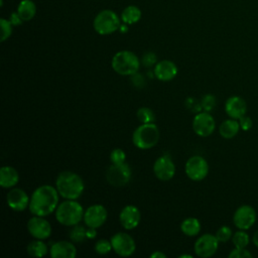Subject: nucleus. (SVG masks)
Wrapping results in <instances>:
<instances>
[{
    "mask_svg": "<svg viewBox=\"0 0 258 258\" xmlns=\"http://www.w3.org/2000/svg\"><path fill=\"white\" fill-rule=\"evenodd\" d=\"M153 73L157 80L162 82H168L173 80L177 75V67L173 61L163 59L161 61L156 62Z\"/></svg>",
    "mask_w": 258,
    "mask_h": 258,
    "instance_id": "obj_18",
    "label": "nucleus"
},
{
    "mask_svg": "<svg viewBox=\"0 0 258 258\" xmlns=\"http://www.w3.org/2000/svg\"><path fill=\"white\" fill-rule=\"evenodd\" d=\"M252 242L254 243V245H255L256 247H258V231H256V232H255V234L253 235Z\"/></svg>",
    "mask_w": 258,
    "mask_h": 258,
    "instance_id": "obj_41",
    "label": "nucleus"
},
{
    "mask_svg": "<svg viewBox=\"0 0 258 258\" xmlns=\"http://www.w3.org/2000/svg\"><path fill=\"white\" fill-rule=\"evenodd\" d=\"M95 250L98 254H101V255L108 254L111 250H113L111 241H108L106 239H101L97 241V243L95 244Z\"/></svg>",
    "mask_w": 258,
    "mask_h": 258,
    "instance_id": "obj_30",
    "label": "nucleus"
},
{
    "mask_svg": "<svg viewBox=\"0 0 258 258\" xmlns=\"http://www.w3.org/2000/svg\"><path fill=\"white\" fill-rule=\"evenodd\" d=\"M137 118L138 120L142 123V124H146V123H153V121L155 120V115L153 113V111L147 107H142L140 109H138L137 111Z\"/></svg>",
    "mask_w": 258,
    "mask_h": 258,
    "instance_id": "obj_28",
    "label": "nucleus"
},
{
    "mask_svg": "<svg viewBox=\"0 0 258 258\" xmlns=\"http://www.w3.org/2000/svg\"><path fill=\"white\" fill-rule=\"evenodd\" d=\"M140 18H141L140 9L133 5L126 7L121 14V19L125 24H134L138 22Z\"/></svg>",
    "mask_w": 258,
    "mask_h": 258,
    "instance_id": "obj_26",
    "label": "nucleus"
},
{
    "mask_svg": "<svg viewBox=\"0 0 258 258\" xmlns=\"http://www.w3.org/2000/svg\"><path fill=\"white\" fill-rule=\"evenodd\" d=\"M110 160L113 164H121L124 163L126 160V154L124 150L120 148H116L111 151L110 153Z\"/></svg>",
    "mask_w": 258,
    "mask_h": 258,
    "instance_id": "obj_32",
    "label": "nucleus"
},
{
    "mask_svg": "<svg viewBox=\"0 0 258 258\" xmlns=\"http://www.w3.org/2000/svg\"><path fill=\"white\" fill-rule=\"evenodd\" d=\"M216 128L214 117L207 111L198 113L192 120V129L201 137L210 136Z\"/></svg>",
    "mask_w": 258,
    "mask_h": 258,
    "instance_id": "obj_11",
    "label": "nucleus"
},
{
    "mask_svg": "<svg viewBox=\"0 0 258 258\" xmlns=\"http://www.w3.org/2000/svg\"><path fill=\"white\" fill-rule=\"evenodd\" d=\"M219 247V240L216 235L204 234L198 238L195 243L194 249L196 254L202 258H208L213 256Z\"/></svg>",
    "mask_w": 258,
    "mask_h": 258,
    "instance_id": "obj_10",
    "label": "nucleus"
},
{
    "mask_svg": "<svg viewBox=\"0 0 258 258\" xmlns=\"http://www.w3.org/2000/svg\"><path fill=\"white\" fill-rule=\"evenodd\" d=\"M252 254L246 250V248H236L233 249L230 254L229 258H251Z\"/></svg>",
    "mask_w": 258,
    "mask_h": 258,
    "instance_id": "obj_35",
    "label": "nucleus"
},
{
    "mask_svg": "<svg viewBox=\"0 0 258 258\" xmlns=\"http://www.w3.org/2000/svg\"><path fill=\"white\" fill-rule=\"evenodd\" d=\"M142 64L145 67H151L156 64V55L153 52H147L142 56Z\"/></svg>",
    "mask_w": 258,
    "mask_h": 258,
    "instance_id": "obj_36",
    "label": "nucleus"
},
{
    "mask_svg": "<svg viewBox=\"0 0 258 258\" xmlns=\"http://www.w3.org/2000/svg\"><path fill=\"white\" fill-rule=\"evenodd\" d=\"M6 201L8 206L13 211L22 212L29 206L30 199L23 189L14 187L8 191L6 196Z\"/></svg>",
    "mask_w": 258,
    "mask_h": 258,
    "instance_id": "obj_16",
    "label": "nucleus"
},
{
    "mask_svg": "<svg viewBox=\"0 0 258 258\" xmlns=\"http://www.w3.org/2000/svg\"><path fill=\"white\" fill-rule=\"evenodd\" d=\"M225 111L230 118L239 120L242 116L246 114V102L243 98L239 96H232L228 98L225 103Z\"/></svg>",
    "mask_w": 258,
    "mask_h": 258,
    "instance_id": "obj_19",
    "label": "nucleus"
},
{
    "mask_svg": "<svg viewBox=\"0 0 258 258\" xmlns=\"http://www.w3.org/2000/svg\"><path fill=\"white\" fill-rule=\"evenodd\" d=\"M180 230L184 235L188 237L197 236L201 232V223L196 218H192V217L186 218L181 222Z\"/></svg>",
    "mask_w": 258,
    "mask_h": 258,
    "instance_id": "obj_23",
    "label": "nucleus"
},
{
    "mask_svg": "<svg viewBox=\"0 0 258 258\" xmlns=\"http://www.w3.org/2000/svg\"><path fill=\"white\" fill-rule=\"evenodd\" d=\"M27 230L35 239L44 240L51 234V226L47 220L40 216H34L27 222Z\"/></svg>",
    "mask_w": 258,
    "mask_h": 258,
    "instance_id": "obj_13",
    "label": "nucleus"
},
{
    "mask_svg": "<svg viewBox=\"0 0 258 258\" xmlns=\"http://www.w3.org/2000/svg\"><path fill=\"white\" fill-rule=\"evenodd\" d=\"M49 254L52 258H75L77 249L72 242L58 241L51 245Z\"/></svg>",
    "mask_w": 258,
    "mask_h": 258,
    "instance_id": "obj_20",
    "label": "nucleus"
},
{
    "mask_svg": "<svg viewBox=\"0 0 258 258\" xmlns=\"http://www.w3.org/2000/svg\"><path fill=\"white\" fill-rule=\"evenodd\" d=\"M26 251L31 257H43L47 254V245L40 239H36L28 243Z\"/></svg>",
    "mask_w": 258,
    "mask_h": 258,
    "instance_id": "obj_25",
    "label": "nucleus"
},
{
    "mask_svg": "<svg viewBox=\"0 0 258 258\" xmlns=\"http://www.w3.org/2000/svg\"><path fill=\"white\" fill-rule=\"evenodd\" d=\"M249 241V236L246 234V232H244V230L238 231L232 236V242L236 248H246Z\"/></svg>",
    "mask_w": 258,
    "mask_h": 258,
    "instance_id": "obj_27",
    "label": "nucleus"
},
{
    "mask_svg": "<svg viewBox=\"0 0 258 258\" xmlns=\"http://www.w3.org/2000/svg\"><path fill=\"white\" fill-rule=\"evenodd\" d=\"M240 130L239 121L236 119H227L223 121L219 127L220 135L225 139H231L235 137Z\"/></svg>",
    "mask_w": 258,
    "mask_h": 258,
    "instance_id": "obj_22",
    "label": "nucleus"
},
{
    "mask_svg": "<svg viewBox=\"0 0 258 258\" xmlns=\"http://www.w3.org/2000/svg\"><path fill=\"white\" fill-rule=\"evenodd\" d=\"M55 218L63 226H75L84 219V209L76 200H66L57 206Z\"/></svg>",
    "mask_w": 258,
    "mask_h": 258,
    "instance_id": "obj_3",
    "label": "nucleus"
},
{
    "mask_svg": "<svg viewBox=\"0 0 258 258\" xmlns=\"http://www.w3.org/2000/svg\"><path fill=\"white\" fill-rule=\"evenodd\" d=\"M19 175L17 170L9 165L2 166L0 169V185L3 188H11L17 184Z\"/></svg>",
    "mask_w": 258,
    "mask_h": 258,
    "instance_id": "obj_21",
    "label": "nucleus"
},
{
    "mask_svg": "<svg viewBox=\"0 0 258 258\" xmlns=\"http://www.w3.org/2000/svg\"><path fill=\"white\" fill-rule=\"evenodd\" d=\"M159 140V130L154 123H146L138 126L132 135L133 144L139 149H150Z\"/></svg>",
    "mask_w": 258,
    "mask_h": 258,
    "instance_id": "obj_4",
    "label": "nucleus"
},
{
    "mask_svg": "<svg viewBox=\"0 0 258 258\" xmlns=\"http://www.w3.org/2000/svg\"><path fill=\"white\" fill-rule=\"evenodd\" d=\"M192 256L191 255H188V254H182L179 256V258H191Z\"/></svg>",
    "mask_w": 258,
    "mask_h": 258,
    "instance_id": "obj_42",
    "label": "nucleus"
},
{
    "mask_svg": "<svg viewBox=\"0 0 258 258\" xmlns=\"http://www.w3.org/2000/svg\"><path fill=\"white\" fill-rule=\"evenodd\" d=\"M256 221V212L254 208L248 205H243L239 207L233 216L234 225L240 230L250 229Z\"/></svg>",
    "mask_w": 258,
    "mask_h": 258,
    "instance_id": "obj_12",
    "label": "nucleus"
},
{
    "mask_svg": "<svg viewBox=\"0 0 258 258\" xmlns=\"http://www.w3.org/2000/svg\"><path fill=\"white\" fill-rule=\"evenodd\" d=\"M141 219L140 212L137 207L128 205L124 207L119 214V221L122 227L126 230H132L139 225Z\"/></svg>",
    "mask_w": 258,
    "mask_h": 258,
    "instance_id": "obj_17",
    "label": "nucleus"
},
{
    "mask_svg": "<svg viewBox=\"0 0 258 258\" xmlns=\"http://www.w3.org/2000/svg\"><path fill=\"white\" fill-rule=\"evenodd\" d=\"M96 236V229L95 228H89L87 231V237L89 238H94Z\"/></svg>",
    "mask_w": 258,
    "mask_h": 258,
    "instance_id": "obj_40",
    "label": "nucleus"
},
{
    "mask_svg": "<svg viewBox=\"0 0 258 258\" xmlns=\"http://www.w3.org/2000/svg\"><path fill=\"white\" fill-rule=\"evenodd\" d=\"M232 230L228 226H222L216 233V237L219 240V242L226 243L232 238Z\"/></svg>",
    "mask_w": 258,
    "mask_h": 258,
    "instance_id": "obj_33",
    "label": "nucleus"
},
{
    "mask_svg": "<svg viewBox=\"0 0 258 258\" xmlns=\"http://www.w3.org/2000/svg\"><path fill=\"white\" fill-rule=\"evenodd\" d=\"M36 7L31 0H22L17 8V13L23 21L32 19L35 15Z\"/></svg>",
    "mask_w": 258,
    "mask_h": 258,
    "instance_id": "obj_24",
    "label": "nucleus"
},
{
    "mask_svg": "<svg viewBox=\"0 0 258 258\" xmlns=\"http://www.w3.org/2000/svg\"><path fill=\"white\" fill-rule=\"evenodd\" d=\"M151 258H166V255L160 251H155L150 255Z\"/></svg>",
    "mask_w": 258,
    "mask_h": 258,
    "instance_id": "obj_39",
    "label": "nucleus"
},
{
    "mask_svg": "<svg viewBox=\"0 0 258 258\" xmlns=\"http://www.w3.org/2000/svg\"><path fill=\"white\" fill-rule=\"evenodd\" d=\"M55 187L62 198L66 200L79 199L85 188L82 177L73 171H62L55 179Z\"/></svg>",
    "mask_w": 258,
    "mask_h": 258,
    "instance_id": "obj_2",
    "label": "nucleus"
},
{
    "mask_svg": "<svg viewBox=\"0 0 258 258\" xmlns=\"http://www.w3.org/2000/svg\"><path fill=\"white\" fill-rule=\"evenodd\" d=\"M239 124H240V128L244 131H248L249 129H251V127L253 126V121L249 116H242L239 119Z\"/></svg>",
    "mask_w": 258,
    "mask_h": 258,
    "instance_id": "obj_37",
    "label": "nucleus"
},
{
    "mask_svg": "<svg viewBox=\"0 0 258 258\" xmlns=\"http://www.w3.org/2000/svg\"><path fill=\"white\" fill-rule=\"evenodd\" d=\"M0 25H1V41H5L12 33V23L10 22V20L1 18Z\"/></svg>",
    "mask_w": 258,
    "mask_h": 258,
    "instance_id": "obj_31",
    "label": "nucleus"
},
{
    "mask_svg": "<svg viewBox=\"0 0 258 258\" xmlns=\"http://www.w3.org/2000/svg\"><path fill=\"white\" fill-rule=\"evenodd\" d=\"M153 172L158 179L167 181L174 176L175 165L169 156L162 155L154 161Z\"/></svg>",
    "mask_w": 258,
    "mask_h": 258,
    "instance_id": "obj_15",
    "label": "nucleus"
},
{
    "mask_svg": "<svg viewBox=\"0 0 258 258\" xmlns=\"http://www.w3.org/2000/svg\"><path fill=\"white\" fill-rule=\"evenodd\" d=\"M22 21L23 20L20 18V16L18 15L17 12L16 13H12L11 18H10V22L12 23V25H19V24H21Z\"/></svg>",
    "mask_w": 258,
    "mask_h": 258,
    "instance_id": "obj_38",
    "label": "nucleus"
},
{
    "mask_svg": "<svg viewBox=\"0 0 258 258\" xmlns=\"http://www.w3.org/2000/svg\"><path fill=\"white\" fill-rule=\"evenodd\" d=\"M58 191L56 187L43 184L32 194L29 202V211L34 216L45 217L56 210L58 204Z\"/></svg>",
    "mask_w": 258,
    "mask_h": 258,
    "instance_id": "obj_1",
    "label": "nucleus"
},
{
    "mask_svg": "<svg viewBox=\"0 0 258 258\" xmlns=\"http://www.w3.org/2000/svg\"><path fill=\"white\" fill-rule=\"evenodd\" d=\"M184 170L186 176L189 179L194 181H200L208 175L209 164L204 157L200 155H194L187 159Z\"/></svg>",
    "mask_w": 258,
    "mask_h": 258,
    "instance_id": "obj_8",
    "label": "nucleus"
},
{
    "mask_svg": "<svg viewBox=\"0 0 258 258\" xmlns=\"http://www.w3.org/2000/svg\"><path fill=\"white\" fill-rule=\"evenodd\" d=\"M112 69L121 76H133L140 67L137 55L129 50H121L115 53L112 58Z\"/></svg>",
    "mask_w": 258,
    "mask_h": 258,
    "instance_id": "obj_5",
    "label": "nucleus"
},
{
    "mask_svg": "<svg viewBox=\"0 0 258 258\" xmlns=\"http://www.w3.org/2000/svg\"><path fill=\"white\" fill-rule=\"evenodd\" d=\"M131 178V169L128 164H113L110 165L106 171V179L107 181L115 186L122 187L128 183Z\"/></svg>",
    "mask_w": 258,
    "mask_h": 258,
    "instance_id": "obj_7",
    "label": "nucleus"
},
{
    "mask_svg": "<svg viewBox=\"0 0 258 258\" xmlns=\"http://www.w3.org/2000/svg\"><path fill=\"white\" fill-rule=\"evenodd\" d=\"M107 220V210L102 205H93L84 213V222L89 228H100Z\"/></svg>",
    "mask_w": 258,
    "mask_h": 258,
    "instance_id": "obj_14",
    "label": "nucleus"
},
{
    "mask_svg": "<svg viewBox=\"0 0 258 258\" xmlns=\"http://www.w3.org/2000/svg\"><path fill=\"white\" fill-rule=\"evenodd\" d=\"M87 237V231L83 226L75 225L70 233V238L75 243H82Z\"/></svg>",
    "mask_w": 258,
    "mask_h": 258,
    "instance_id": "obj_29",
    "label": "nucleus"
},
{
    "mask_svg": "<svg viewBox=\"0 0 258 258\" xmlns=\"http://www.w3.org/2000/svg\"><path fill=\"white\" fill-rule=\"evenodd\" d=\"M216 106V98L214 95H211V94H207L203 97L202 99V102H201V107L207 111V112H210L212 111Z\"/></svg>",
    "mask_w": 258,
    "mask_h": 258,
    "instance_id": "obj_34",
    "label": "nucleus"
},
{
    "mask_svg": "<svg viewBox=\"0 0 258 258\" xmlns=\"http://www.w3.org/2000/svg\"><path fill=\"white\" fill-rule=\"evenodd\" d=\"M111 244L114 252L122 257L131 256L136 249L134 239L127 233L119 232L112 236Z\"/></svg>",
    "mask_w": 258,
    "mask_h": 258,
    "instance_id": "obj_9",
    "label": "nucleus"
},
{
    "mask_svg": "<svg viewBox=\"0 0 258 258\" xmlns=\"http://www.w3.org/2000/svg\"><path fill=\"white\" fill-rule=\"evenodd\" d=\"M94 29L101 35H108L120 28V19L112 10H103L94 19Z\"/></svg>",
    "mask_w": 258,
    "mask_h": 258,
    "instance_id": "obj_6",
    "label": "nucleus"
}]
</instances>
